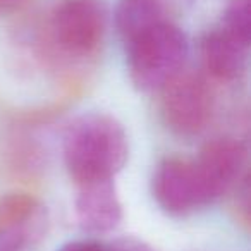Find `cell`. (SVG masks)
I'll list each match as a JSON object with an SVG mask.
<instances>
[{
	"mask_svg": "<svg viewBox=\"0 0 251 251\" xmlns=\"http://www.w3.org/2000/svg\"><path fill=\"white\" fill-rule=\"evenodd\" d=\"M105 31V0H59L40 31V57L57 73L73 77L74 71L98 55Z\"/></svg>",
	"mask_w": 251,
	"mask_h": 251,
	"instance_id": "obj_1",
	"label": "cell"
},
{
	"mask_svg": "<svg viewBox=\"0 0 251 251\" xmlns=\"http://www.w3.org/2000/svg\"><path fill=\"white\" fill-rule=\"evenodd\" d=\"M64 164L74 184L114 179L129 157L124 126L114 115L90 112L67 126L62 141Z\"/></svg>",
	"mask_w": 251,
	"mask_h": 251,
	"instance_id": "obj_2",
	"label": "cell"
},
{
	"mask_svg": "<svg viewBox=\"0 0 251 251\" xmlns=\"http://www.w3.org/2000/svg\"><path fill=\"white\" fill-rule=\"evenodd\" d=\"M126 50L133 86L141 93H155L184 69L188 38L169 19L136 36Z\"/></svg>",
	"mask_w": 251,
	"mask_h": 251,
	"instance_id": "obj_3",
	"label": "cell"
},
{
	"mask_svg": "<svg viewBox=\"0 0 251 251\" xmlns=\"http://www.w3.org/2000/svg\"><path fill=\"white\" fill-rule=\"evenodd\" d=\"M210 83L203 73L182 69L162 88V117L172 133L191 138L208 126L215 103Z\"/></svg>",
	"mask_w": 251,
	"mask_h": 251,
	"instance_id": "obj_4",
	"label": "cell"
},
{
	"mask_svg": "<svg viewBox=\"0 0 251 251\" xmlns=\"http://www.w3.org/2000/svg\"><path fill=\"white\" fill-rule=\"evenodd\" d=\"M248 148L241 140L222 136L206 141L195 162L206 203L219 201L244 179Z\"/></svg>",
	"mask_w": 251,
	"mask_h": 251,
	"instance_id": "obj_5",
	"label": "cell"
},
{
	"mask_svg": "<svg viewBox=\"0 0 251 251\" xmlns=\"http://www.w3.org/2000/svg\"><path fill=\"white\" fill-rule=\"evenodd\" d=\"M50 227V215L42 200L29 193H9L0 198V251H29Z\"/></svg>",
	"mask_w": 251,
	"mask_h": 251,
	"instance_id": "obj_6",
	"label": "cell"
},
{
	"mask_svg": "<svg viewBox=\"0 0 251 251\" xmlns=\"http://www.w3.org/2000/svg\"><path fill=\"white\" fill-rule=\"evenodd\" d=\"M151 189L158 206L172 217H188L208 206L195 162L188 158H164L157 165Z\"/></svg>",
	"mask_w": 251,
	"mask_h": 251,
	"instance_id": "obj_7",
	"label": "cell"
},
{
	"mask_svg": "<svg viewBox=\"0 0 251 251\" xmlns=\"http://www.w3.org/2000/svg\"><path fill=\"white\" fill-rule=\"evenodd\" d=\"M74 212L79 227L88 234L114 232L122 222V203L114 179L76 186Z\"/></svg>",
	"mask_w": 251,
	"mask_h": 251,
	"instance_id": "obj_8",
	"label": "cell"
},
{
	"mask_svg": "<svg viewBox=\"0 0 251 251\" xmlns=\"http://www.w3.org/2000/svg\"><path fill=\"white\" fill-rule=\"evenodd\" d=\"M248 50L250 47L220 26L208 29L200 42L203 74L217 83H236L246 73Z\"/></svg>",
	"mask_w": 251,
	"mask_h": 251,
	"instance_id": "obj_9",
	"label": "cell"
},
{
	"mask_svg": "<svg viewBox=\"0 0 251 251\" xmlns=\"http://www.w3.org/2000/svg\"><path fill=\"white\" fill-rule=\"evenodd\" d=\"M164 21H169L165 0H119L115 7V28L124 45Z\"/></svg>",
	"mask_w": 251,
	"mask_h": 251,
	"instance_id": "obj_10",
	"label": "cell"
},
{
	"mask_svg": "<svg viewBox=\"0 0 251 251\" xmlns=\"http://www.w3.org/2000/svg\"><path fill=\"white\" fill-rule=\"evenodd\" d=\"M9 140L11 143L4 153L7 157L9 169L18 176H33V172L42 164V150L38 145L29 138H23L21 134H12Z\"/></svg>",
	"mask_w": 251,
	"mask_h": 251,
	"instance_id": "obj_11",
	"label": "cell"
},
{
	"mask_svg": "<svg viewBox=\"0 0 251 251\" xmlns=\"http://www.w3.org/2000/svg\"><path fill=\"white\" fill-rule=\"evenodd\" d=\"M220 28L250 47L251 42V0H230L224 11Z\"/></svg>",
	"mask_w": 251,
	"mask_h": 251,
	"instance_id": "obj_12",
	"label": "cell"
},
{
	"mask_svg": "<svg viewBox=\"0 0 251 251\" xmlns=\"http://www.w3.org/2000/svg\"><path fill=\"white\" fill-rule=\"evenodd\" d=\"M236 213L237 219L243 226H250V184H248V176L236 186Z\"/></svg>",
	"mask_w": 251,
	"mask_h": 251,
	"instance_id": "obj_13",
	"label": "cell"
},
{
	"mask_svg": "<svg viewBox=\"0 0 251 251\" xmlns=\"http://www.w3.org/2000/svg\"><path fill=\"white\" fill-rule=\"evenodd\" d=\"M112 248V251H158L155 250L151 244H148L147 241L138 239V237H121L115 239L114 243H108Z\"/></svg>",
	"mask_w": 251,
	"mask_h": 251,
	"instance_id": "obj_14",
	"label": "cell"
},
{
	"mask_svg": "<svg viewBox=\"0 0 251 251\" xmlns=\"http://www.w3.org/2000/svg\"><path fill=\"white\" fill-rule=\"evenodd\" d=\"M59 251H112V248L108 243L100 241H74L62 246Z\"/></svg>",
	"mask_w": 251,
	"mask_h": 251,
	"instance_id": "obj_15",
	"label": "cell"
},
{
	"mask_svg": "<svg viewBox=\"0 0 251 251\" xmlns=\"http://www.w3.org/2000/svg\"><path fill=\"white\" fill-rule=\"evenodd\" d=\"M26 2L28 0H0V18H5V16L18 12L19 9L25 7Z\"/></svg>",
	"mask_w": 251,
	"mask_h": 251,
	"instance_id": "obj_16",
	"label": "cell"
}]
</instances>
